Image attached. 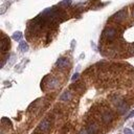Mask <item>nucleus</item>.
Instances as JSON below:
<instances>
[{"label":"nucleus","instance_id":"obj_22","mask_svg":"<svg viewBox=\"0 0 134 134\" xmlns=\"http://www.w3.org/2000/svg\"><path fill=\"white\" fill-rule=\"evenodd\" d=\"M14 61H15V55L13 54V55H12V59H10V61L8 62V64H9V65H12V64L14 63Z\"/></svg>","mask_w":134,"mask_h":134},{"label":"nucleus","instance_id":"obj_11","mask_svg":"<svg viewBox=\"0 0 134 134\" xmlns=\"http://www.w3.org/2000/svg\"><path fill=\"white\" fill-rule=\"evenodd\" d=\"M19 49L22 52H26L28 50V44L25 41H20V43H19Z\"/></svg>","mask_w":134,"mask_h":134},{"label":"nucleus","instance_id":"obj_10","mask_svg":"<svg viewBox=\"0 0 134 134\" xmlns=\"http://www.w3.org/2000/svg\"><path fill=\"white\" fill-rule=\"evenodd\" d=\"M128 109H129V106L126 104V102H124V103L117 108V112H118L119 114H125V113L128 111Z\"/></svg>","mask_w":134,"mask_h":134},{"label":"nucleus","instance_id":"obj_15","mask_svg":"<svg viewBox=\"0 0 134 134\" xmlns=\"http://www.w3.org/2000/svg\"><path fill=\"white\" fill-rule=\"evenodd\" d=\"M70 4H71V0H64L60 2V5H70Z\"/></svg>","mask_w":134,"mask_h":134},{"label":"nucleus","instance_id":"obj_5","mask_svg":"<svg viewBox=\"0 0 134 134\" xmlns=\"http://www.w3.org/2000/svg\"><path fill=\"white\" fill-rule=\"evenodd\" d=\"M126 17H127V12H126V9H121V10L117 12L115 15H113L112 19H113L115 22H121L122 20L126 19Z\"/></svg>","mask_w":134,"mask_h":134},{"label":"nucleus","instance_id":"obj_6","mask_svg":"<svg viewBox=\"0 0 134 134\" xmlns=\"http://www.w3.org/2000/svg\"><path fill=\"white\" fill-rule=\"evenodd\" d=\"M68 65H69V61H68L67 58L62 57V58H59V60L57 61V66H58L60 69H64V68H66Z\"/></svg>","mask_w":134,"mask_h":134},{"label":"nucleus","instance_id":"obj_17","mask_svg":"<svg viewBox=\"0 0 134 134\" xmlns=\"http://www.w3.org/2000/svg\"><path fill=\"white\" fill-rule=\"evenodd\" d=\"M79 75H80V74H79L77 72H76V73H74V74H73V76L71 77V81H72V82H74V81H76V80L79 79Z\"/></svg>","mask_w":134,"mask_h":134},{"label":"nucleus","instance_id":"obj_16","mask_svg":"<svg viewBox=\"0 0 134 134\" xmlns=\"http://www.w3.org/2000/svg\"><path fill=\"white\" fill-rule=\"evenodd\" d=\"M124 134H134V133H133V131H132L131 129L126 128V129L124 130Z\"/></svg>","mask_w":134,"mask_h":134},{"label":"nucleus","instance_id":"obj_4","mask_svg":"<svg viewBox=\"0 0 134 134\" xmlns=\"http://www.w3.org/2000/svg\"><path fill=\"white\" fill-rule=\"evenodd\" d=\"M86 130L90 134H97L99 132L100 128L97 122H95L94 120H90V121H87V124H86Z\"/></svg>","mask_w":134,"mask_h":134},{"label":"nucleus","instance_id":"obj_7","mask_svg":"<svg viewBox=\"0 0 134 134\" xmlns=\"http://www.w3.org/2000/svg\"><path fill=\"white\" fill-rule=\"evenodd\" d=\"M8 48H9V40L5 36H3L1 39V50H2V52H4Z\"/></svg>","mask_w":134,"mask_h":134},{"label":"nucleus","instance_id":"obj_2","mask_svg":"<svg viewBox=\"0 0 134 134\" xmlns=\"http://www.w3.org/2000/svg\"><path fill=\"white\" fill-rule=\"evenodd\" d=\"M116 35H117V29L115 27L109 26V27H107V28L104 29L102 37H103V39L111 42V41H113L116 38Z\"/></svg>","mask_w":134,"mask_h":134},{"label":"nucleus","instance_id":"obj_14","mask_svg":"<svg viewBox=\"0 0 134 134\" xmlns=\"http://www.w3.org/2000/svg\"><path fill=\"white\" fill-rule=\"evenodd\" d=\"M67 132H69V126L65 125V126L62 128V130H61V133H62V134H65V133H67Z\"/></svg>","mask_w":134,"mask_h":134},{"label":"nucleus","instance_id":"obj_24","mask_svg":"<svg viewBox=\"0 0 134 134\" xmlns=\"http://www.w3.org/2000/svg\"><path fill=\"white\" fill-rule=\"evenodd\" d=\"M132 127H133V130H134V122H133V125H132Z\"/></svg>","mask_w":134,"mask_h":134},{"label":"nucleus","instance_id":"obj_18","mask_svg":"<svg viewBox=\"0 0 134 134\" xmlns=\"http://www.w3.org/2000/svg\"><path fill=\"white\" fill-rule=\"evenodd\" d=\"M134 116V110H132L127 116H126V119H129V118H131V117H133Z\"/></svg>","mask_w":134,"mask_h":134},{"label":"nucleus","instance_id":"obj_13","mask_svg":"<svg viewBox=\"0 0 134 134\" xmlns=\"http://www.w3.org/2000/svg\"><path fill=\"white\" fill-rule=\"evenodd\" d=\"M58 84H59V81L57 79H52V80H50L48 82V87L52 89V88H55L58 86Z\"/></svg>","mask_w":134,"mask_h":134},{"label":"nucleus","instance_id":"obj_1","mask_svg":"<svg viewBox=\"0 0 134 134\" xmlns=\"http://www.w3.org/2000/svg\"><path fill=\"white\" fill-rule=\"evenodd\" d=\"M53 120V117L52 116H48V117H46V118H44L41 122H40V125H39V130H40V132L42 133V134H47V133H49V131H50V129H51V121Z\"/></svg>","mask_w":134,"mask_h":134},{"label":"nucleus","instance_id":"obj_9","mask_svg":"<svg viewBox=\"0 0 134 134\" xmlns=\"http://www.w3.org/2000/svg\"><path fill=\"white\" fill-rule=\"evenodd\" d=\"M70 99H71V93H70V91H65L60 96V100H62V102H67V100H70Z\"/></svg>","mask_w":134,"mask_h":134},{"label":"nucleus","instance_id":"obj_21","mask_svg":"<svg viewBox=\"0 0 134 134\" xmlns=\"http://www.w3.org/2000/svg\"><path fill=\"white\" fill-rule=\"evenodd\" d=\"M129 51H130V53H131V54H134V44L129 48Z\"/></svg>","mask_w":134,"mask_h":134},{"label":"nucleus","instance_id":"obj_25","mask_svg":"<svg viewBox=\"0 0 134 134\" xmlns=\"http://www.w3.org/2000/svg\"><path fill=\"white\" fill-rule=\"evenodd\" d=\"M133 17H134V10H133Z\"/></svg>","mask_w":134,"mask_h":134},{"label":"nucleus","instance_id":"obj_23","mask_svg":"<svg viewBox=\"0 0 134 134\" xmlns=\"http://www.w3.org/2000/svg\"><path fill=\"white\" fill-rule=\"evenodd\" d=\"M0 134H4V132H3V130L1 131V133H0Z\"/></svg>","mask_w":134,"mask_h":134},{"label":"nucleus","instance_id":"obj_8","mask_svg":"<svg viewBox=\"0 0 134 134\" xmlns=\"http://www.w3.org/2000/svg\"><path fill=\"white\" fill-rule=\"evenodd\" d=\"M111 102L115 105V107H116V108H118V107H119V106H120L125 100H124L121 97H119L118 95H114V96H112V97H111Z\"/></svg>","mask_w":134,"mask_h":134},{"label":"nucleus","instance_id":"obj_3","mask_svg":"<svg viewBox=\"0 0 134 134\" xmlns=\"http://www.w3.org/2000/svg\"><path fill=\"white\" fill-rule=\"evenodd\" d=\"M100 118H102V121L104 124H109V122H111L114 119V113L111 110H109V109H105L102 112Z\"/></svg>","mask_w":134,"mask_h":134},{"label":"nucleus","instance_id":"obj_20","mask_svg":"<svg viewBox=\"0 0 134 134\" xmlns=\"http://www.w3.org/2000/svg\"><path fill=\"white\" fill-rule=\"evenodd\" d=\"M79 134H90L86 129H82L80 132H79Z\"/></svg>","mask_w":134,"mask_h":134},{"label":"nucleus","instance_id":"obj_19","mask_svg":"<svg viewBox=\"0 0 134 134\" xmlns=\"http://www.w3.org/2000/svg\"><path fill=\"white\" fill-rule=\"evenodd\" d=\"M6 5H7V4H3V5L1 6V10H0V14H3V13L5 12V9H6Z\"/></svg>","mask_w":134,"mask_h":134},{"label":"nucleus","instance_id":"obj_12","mask_svg":"<svg viewBox=\"0 0 134 134\" xmlns=\"http://www.w3.org/2000/svg\"><path fill=\"white\" fill-rule=\"evenodd\" d=\"M12 38H13L15 41H21V39H22V32H21V31H16V32L13 34Z\"/></svg>","mask_w":134,"mask_h":134}]
</instances>
